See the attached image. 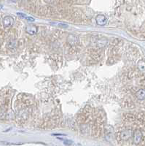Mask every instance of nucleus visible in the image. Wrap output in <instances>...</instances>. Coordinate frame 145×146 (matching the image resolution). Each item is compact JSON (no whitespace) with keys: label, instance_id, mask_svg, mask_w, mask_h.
Returning <instances> with one entry per match:
<instances>
[{"label":"nucleus","instance_id":"7ed1b4c3","mask_svg":"<svg viewBox=\"0 0 145 146\" xmlns=\"http://www.w3.org/2000/svg\"><path fill=\"white\" fill-rule=\"evenodd\" d=\"M2 24L5 28H10L14 24V19L11 16H5L2 20Z\"/></svg>","mask_w":145,"mask_h":146},{"label":"nucleus","instance_id":"39448f33","mask_svg":"<svg viewBox=\"0 0 145 146\" xmlns=\"http://www.w3.org/2000/svg\"><path fill=\"white\" fill-rule=\"evenodd\" d=\"M38 28L35 25H28L26 27V32L29 35H34L37 33Z\"/></svg>","mask_w":145,"mask_h":146},{"label":"nucleus","instance_id":"9b49d317","mask_svg":"<svg viewBox=\"0 0 145 146\" xmlns=\"http://www.w3.org/2000/svg\"><path fill=\"white\" fill-rule=\"evenodd\" d=\"M9 1H11V2H16L18 0H9Z\"/></svg>","mask_w":145,"mask_h":146},{"label":"nucleus","instance_id":"20e7f679","mask_svg":"<svg viewBox=\"0 0 145 146\" xmlns=\"http://www.w3.org/2000/svg\"><path fill=\"white\" fill-rule=\"evenodd\" d=\"M95 21L98 25L99 26H104L107 23V18L104 15H98L95 18Z\"/></svg>","mask_w":145,"mask_h":146},{"label":"nucleus","instance_id":"f8f14e48","mask_svg":"<svg viewBox=\"0 0 145 146\" xmlns=\"http://www.w3.org/2000/svg\"><path fill=\"white\" fill-rule=\"evenodd\" d=\"M2 9V5H0V9Z\"/></svg>","mask_w":145,"mask_h":146},{"label":"nucleus","instance_id":"423d86ee","mask_svg":"<svg viewBox=\"0 0 145 146\" xmlns=\"http://www.w3.org/2000/svg\"><path fill=\"white\" fill-rule=\"evenodd\" d=\"M136 96L137 97V99H139V100L145 99V90H144V89L139 90L136 94Z\"/></svg>","mask_w":145,"mask_h":146},{"label":"nucleus","instance_id":"0eeeda50","mask_svg":"<svg viewBox=\"0 0 145 146\" xmlns=\"http://www.w3.org/2000/svg\"><path fill=\"white\" fill-rule=\"evenodd\" d=\"M67 41H68V42L70 45H74L77 42V37L74 35L70 34V35H69L68 38H67Z\"/></svg>","mask_w":145,"mask_h":146},{"label":"nucleus","instance_id":"9d476101","mask_svg":"<svg viewBox=\"0 0 145 146\" xmlns=\"http://www.w3.org/2000/svg\"><path fill=\"white\" fill-rule=\"evenodd\" d=\"M63 143H64V145H71L72 143H73V142L72 141V140H64V142H63Z\"/></svg>","mask_w":145,"mask_h":146},{"label":"nucleus","instance_id":"6e6552de","mask_svg":"<svg viewBox=\"0 0 145 146\" xmlns=\"http://www.w3.org/2000/svg\"><path fill=\"white\" fill-rule=\"evenodd\" d=\"M138 68L141 71H145V61L140 60L138 62Z\"/></svg>","mask_w":145,"mask_h":146},{"label":"nucleus","instance_id":"1a4fd4ad","mask_svg":"<svg viewBox=\"0 0 145 146\" xmlns=\"http://www.w3.org/2000/svg\"><path fill=\"white\" fill-rule=\"evenodd\" d=\"M52 24H55V26L61 27V28H66V27H68V25H66V24H63V23H52Z\"/></svg>","mask_w":145,"mask_h":146},{"label":"nucleus","instance_id":"f257e3e1","mask_svg":"<svg viewBox=\"0 0 145 146\" xmlns=\"http://www.w3.org/2000/svg\"><path fill=\"white\" fill-rule=\"evenodd\" d=\"M143 139V134L140 130H136L133 133V142L135 145H139Z\"/></svg>","mask_w":145,"mask_h":146},{"label":"nucleus","instance_id":"f03ea898","mask_svg":"<svg viewBox=\"0 0 145 146\" xmlns=\"http://www.w3.org/2000/svg\"><path fill=\"white\" fill-rule=\"evenodd\" d=\"M133 132L130 129L122 131L120 133V139L122 141H127L133 136Z\"/></svg>","mask_w":145,"mask_h":146}]
</instances>
